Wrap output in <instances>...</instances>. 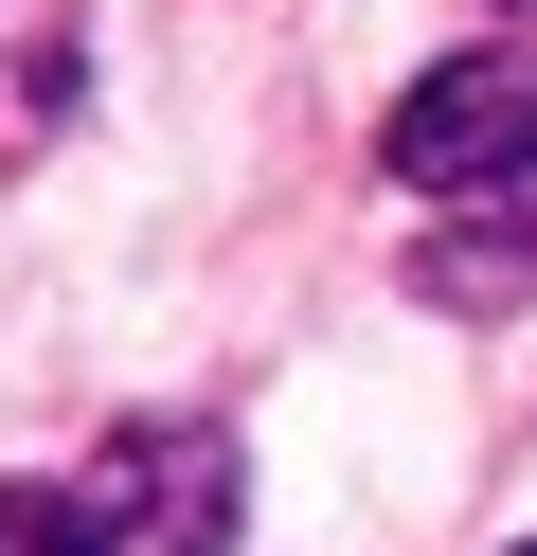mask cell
Here are the masks:
<instances>
[{
  "instance_id": "obj_2",
  "label": "cell",
  "mask_w": 537,
  "mask_h": 556,
  "mask_svg": "<svg viewBox=\"0 0 537 556\" xmlns=\"http://www.w3.org/2000/svg\"><path fill=\"white\" fill-rule=\"evenodd\" d=\"M107 556H233V448L215 431H126L107 448Z\"/></svg>"
},
{
  "instance_id": "obj_3",
  "label": "cell",
  "mask_w": 537,
  "mask_h": 556,
  "mask_svg": "<svg viewBox=\"0 0 537 556\" xmlns=\"http://www.w3.org/2000/svg\"><path fill=\"white\" fill-rule=\"evenodd\" d=\"M72 109H90V37H72V0H0V180H18Z\"/></svg>"
},
{
  "instance_id": "obj_4",
  "label": "cell",
  "mask_w": 537,
  "mask_h": 556,
  "mask_svg": "<svg viewBox=\"0 0 537 556\" xmlns=\"http://www.w3.org/2000/svg\"><path fill=\"white\" fill-rule=\"evenodd\" d=\"M0 556H107V503H72V484H0Z\"/></svg>"
},
{
  "instance_id": "obj_1",
  "label": "cell",
  "mask_w": 537,
  "mask_h": 556,
  "mask_svg": "<svg viewBox=\"0 0 537 556\" xmlns=\"http://www.w3.org/2000/svg\"><path fill=\"white\" fill-rule=\"evenodd\" d=\"M376 162H394L412 198H520V180H537V73H520V54H448V73H412L394 126H376Z\"/></svg>"
},
{
  "instance_id": "obj_5",
  "label": "cell",
  "mask_w": 537,
  "mask_h": 556,
  "mask_svg": "<svg viewBox=\"0 0 537 556\" xmlns=\"http://www.w3.org/2000/svg\"><path fill=\"white\" fill-rule=\"evenodd\" d=\"M520 556H537V539H520Z\"/></svg>"
}]
</instances>
